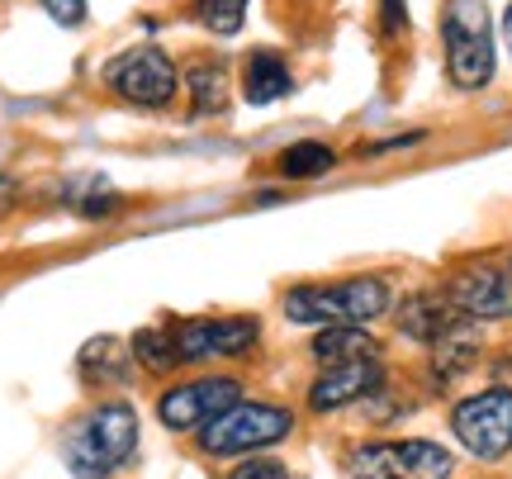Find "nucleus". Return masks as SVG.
<instances>
[{
  "label": "nucleus",
  "instance_id": "2eb2a0df",
  "mask_svg": "<svg viewBox=\"0 0 512 479\" xmlns=\"http://www.w3.org/2000/svg\"><path fill=\"white\" fill-rule=\"evenodd\" d=\"M375 351H380V342H375L366 328H323L313 337V361H318V370L337 366V361H356V356H375Z\"/></svg>",
  "mask_w": 512,
  "mask_h": 479
},
{
  "label": "nucleus",
  "instance_id": "aec40b11",
  "mask_svg": "<svg viewBox=\"0 0 512 479\" xmlns=\"http://www.w3.org/2000/svg\"><path fill=\"white\" fill-rule=\"evenodd\" d=\"M48 15H53V24H62V29H76V24H86V0H38Z\"/></svg>",
  "mask_w": 512,
  "mask_h": 479
},
{
  "label": "nucleus",
  "instance_id": "423d86ee",
  "mask_svg": "<svg viewBox=\"0 0 512 479\" xmlns=\"http://www.w3.org/2000/svg\"><path fill=\"white\" fill-rule=\"evenodd\" d=\"M100 81L110 86L119 100L138 105V110H166L176 91H181V76H176V62L162 53V48H128L114 62H105Z\"/></svg>",
  "mask_w": 512,
  "mask_h": 479
},
{
  "label": "nucleus",
  "instance_id": "20e7f679",
  "mask_svg": "<svg viewBox=\"0 0 512 479\" xmlns=\"http://www.w3.org/2000/svg\"><path fill=\"white\" fill-rule=\"evenodd\" d=\"M351 479H451L456 475V456L437 442H366L347 456Z\"/></svg>",
  "mask_w": 512,
  "mask_h": 479
},
{
  "label": "nucleus",
  "instance_id": "dca6fc26",
  "mask_svg": "<svg viewBox=\"0 0 512 479\" xmlns=\"http://www.w3.org/2000/svg\"><path fill=\"white\" fill-rule=\"evenodd\" d=\"M133 361L152 375H171L181 361V347H176V328H138L133 332Z\"/></svg>",
  "mask_w": 512,
  "mask_h": 479
},
{
  "label": "nucleus",
  "instance_id": "f03ea898",
  "mask_svg": "<svg viewBox=\"0 0 512 479\" xmlns=\"http://www.w3.org/2000/svg\"><path fill=\"white\" fill-rule=\"evenodd\" d=\"M138 446V413L128 399H105L62 437V461L76 479H110Z\"/></svg>",
  "mask_w": 512,
  "mask_h": 479
},
{
  "label": "nucleus",
  "instance_id": "39448f33",
  "mask_svg": "<svg viewBox=\"0 0 512 479\" xmlns=\"http://www.w3.org/2000/svg\"><path fill=\"white\" fill-rule=\"evenodd\" d=\"M290 427H294L290 408H280V404H233L209 427H200V451L204 456H247V451L285 442Z\"/></svg>",
  "mask_w": 512,
  "mask_h": 479
},
{
  "label": "nucleus",
  "instance_id": "ddd939ff",
  "mask_svg": "<svg viewBox=\"0 0 512 479\" xmlns=\"http://www.w3.org/2000/svg\"><path fill=\"white\" fill-rule=\"evenodd\" d=\"M294 91V76L285 67V57L271 53V48H261V53L247 57V72H242V95H247V105H275V100H285Z\"/></svg>",
  "mask_w": 512,
  "mask_h": 479
},
{
  "label": "nucleus",
  "instance_id": "4468645a",
  "mask_svg": "<svg viewBox=\"0 0 512 479\" xmlns=\"http://www.w3.org/2000/svg\"><path fill=\"white\" fill-rule=\"evenodd\" d=\"M128 361H133V356H124L119 337H95V342H86L81 356H76V366H81V375H86L91 385H124Z\"/></svg>",
  "mask_w": 512,
  "mask_h": 479
},
{
  "label": "nucleus",
  "instance_id": "7ed1b4c3",
  "mask_svg": "<svg viewBox=\"0 0 512 479\" xmlns=\"http://www.w3.org/2000/svg\"><path fill=\"white\" fill-rule=\"evenodd\" d=\"M441 48H446V76L460 91H484L494 81L489 0H446L441 5Z\"/></svg>",
  "mask_w": 512,
  "mask_h": 479
},
{
  "label": "nucleus",
  "instance_id": "4be33fe9",
  "mask_svg": "<svg viewBox=\"0 0 512 479\" xmlns=\"http://www.w3.org/2000/svg\"><path fill=\"white\" fill-rule=\"evenodd\" d=\"M380 24L384 34H403L408 29V0H380Z\"/></svg>",
  "mask_w": 512,
  "mask_h": 479
},
{
  "label": "nucleus",
  "instance_id": "b1692460",
  "mask_svg": "<svg viewBox=\"0 0 512 479\" xmlns=\"http://www.w3.org/2000/svg\"><path fill=\"white\" fill-rule=\"evenodd\" d=\"M503 43H508V53H512V5H508V15H503Z\"/></svg>",
  "mask_w": 512,
  "mask_h": 479
},
{
  "label": "nucleus",
  "instance_id": "412c9836",
  "mask_svg": "<svg viewBox=\"0 0 512 479\" xmlns=\"http://www.w3.org/2000/svg\"><path fill=\"white\" fill-rule=\"evenodd\" d=\"M228 479H290V470L280 461H261V456H252V461H242L238 470H228Z\"/></svg>",
  "mask_w": 512,
  "mask_h": 479
},
{
  "label": "nucleus",
  "instance_id": "a211bd4d",
  "mask_svg": "<svg viewBox=\"0 0 512 479\" xmlns=\"http://www.w3.org/2000/svg\"><path fill=\"white\" fill-rule=\"evenodd\" d=\"M185 86H190V110L195 114H219L223 95H228V76H223L219 62H195L185 72Z\"/></svg>",
  "mask_w": 512,
  "mask_h": 479
},
{
  "label": "nucleus",
  "instance_id": "0eeeda50",
  "mask_svg": "<svg viewBox=\"0 0 512 479\" xmlns=\"http://www.w3.org/2000/svg\"><path fill=\"white\" fill-rule=\"evenodd\" d=\"M451 432L460 437V446L479 456V461H503L512 451V389L494 385L479 389L470 399H460L451 408Z\"/></svg>",
  "mask_w": 512,
  "mask_h": 479
},
{
  "label": "nucleus",
  "instance_id": "f8f14e48",
  "mask_svg": "<svg viewBox=\"0 0 512 479\" xmlns=\"http://www.w3.org/2000/svg\"><path fill=\"white\" fill-rule=\"evenodd\" d=\"M460 323H465V314L451 304V295H437V290H422V295L399 304V332L413 337V342H427V347H437L441 337H451Z\"/></svg>",
  "mask_w": 512,
  "mask_h": 479
},
{
  "label": "nucleus",
  "instance_id": "9b49d317",
  "mask_svg": "<svg viewBox=\"0 0 512 479\" xmlns=\"http://www.w3.org/2000/svg\"><path fill=\"white\" fill-rule=\"evenodd\" d=\"M384 385V361L380 351L375 356H356V361H337V366H323L318 380L309 389V408L313 413H337V408L356 404Z\"/></svg>",
  "mask_w": 512,
  "mask_h": 479
},
{
  "label": "nucleus",
  "instance_id": "f3484780",
  "mask_svg": "<svg viewBox=\"0 0 512 479\" xmlns=\"http://www.w3.org/2000/svg\"><path fill=\"white\" fill-rule=\"evenodd\" d=\"M275 166H280V176H285V181H318V176H328L332 166H337V152H332L328 143L304 138V143H294V148L280 152Z\"/></svg>",
  "mask_w": 512,
  "mask_h": 479
},
{
  "label": "nucleus",
  "instance_id": "6ab92c4d",
  "mask_svg": "<svg viewBox=\"0 0 512 479\" xmlns=\"http://www.w3.org/2000/svg\"><path fill=\"white\" fill-rule=\"evenodd\" d=\"M190 15L209 34L233 38L242 29V19H247V0H190Z\"/></svg>",
  "mask_w": 512,
  "mask_h": 479
},
{
  "label": "nucleus",
  "instance_id": "9d476101",
  "mask_svg": "<svg viewBox=\"0 0 512 479\" xmlns=\"http://www.w3.org/2000/svg\"><path fill=\"white\" fill-rule=\"evenodd\" d=\"M451 304L470 323H498V318H512V261L498 257H479L470 266H460L451 276Z\"/></svg>",
  "mask_w": 512,
  "mask_h": 479
},
{
  "label": "nucleus",
  "instance_id": "f257e3e1",
  "mask_svg": "<svg viewBox=\"0 0 512 479\" xmlns=\"http://www.w3.org/2000/svg\"><path fill=\"white\" fill-rule=\"evenodd\" d=\"M389 280L384 276H347V280H313V285H294L280 299V309L290 323L304 328H366L375 318L389 314Z\"/></svg>",
  "mask_w": 512,
  "mask_h": 479
},
{
  "label": "nucleus",
  "instance_id": "6e6552de",
  "mask_svg": "<svg viewBox=\"0 0 512 479\" xmlns=\"http://www.w3.org/2000/svg\"><path fill=\"white\" fill-rule=\"evenodd\" d=\"M176 328V347H181L185 366H204V361H238L261 342V318L252 314H223V318H185L171 323Z\"/></svg>",
  "mask_w": 512,
  "mask_h": 479
},
{
  "label": "nucleus",
  "instance_id": "1a4fd4ad",
  "mask_svg": "<svg viewBox=\"0 0 512 479\" xmlns=\"http://www.w3.org/2000/svg\"><path fill=\"white\" fill-rule=\"evenodd\" d=\"M233 404H242V385L233 375H200V380H185V385L166 389L157 399V418L171 432H200V427H209Z\"/></svg>",
  "mask_w": 512,
  "mask_h": 479
},
{
  "label": "nucleus",
  "instance_id": "5701e85b",
  "mask_svg": "<svg viewBox=\"0 0 512 479\" xmlns=\"http://www.w3.org/2000/svg\"><path fill=\"white\" fill-rule=\"evenodd\" d=\"M15 204H19V181L10 176V171H0V219H5Z\"/></svg>",
  "mask_w": 512,
  "mask_h": 479
}]
</instances>
